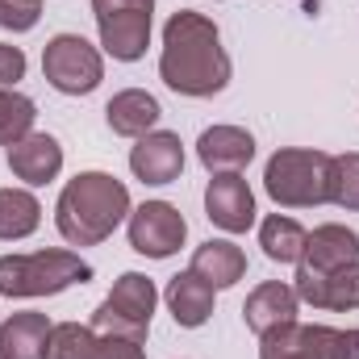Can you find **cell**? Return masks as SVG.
<instances>
[{"label":"cell","mask_w":359,"mask_h":359,"mask_svg":"<svg viewBox=\"0 0 359 359\" xmlns=\"http://www.w3.org/2000/svg\"><path fill=\"white\" fill-rule=\"evenodd\" d=\"M305 238H309L305 226L292 222V217H284V213H271L259 226V247H264V255H268L271 264H301Z\"/></svg>","instance_id":"obj_22"},{"label":"cell","mask_w":359,"mask_h":359,"mask_svg":"<svg viewBox=\"0 0 359 359\" xmlns=\"http://www.w3.org/2000/svg\"><path fill=\"white\" fill-rule=\"evenodd\" d=\"M130 217V188L109 172H80L63 184L55 205V226L72 247L104 243Z\"/></svg>","instance_id":"obj_2"},{"label":"cell","mask_w":359,"mask_h":359,"mask_svg":"<svg viewBox=\"0 0 359 359\" xmlns=\"http://www.w3.org/2000/svg\"><path fill=\"white\" fill-rule=\"evenodd\" d=\"M38 17H42V4L38 0H0V25L13 29V34L34 29Z\"/></svg>","instance_id":"obj_26"},{"label":"cell","mask_w":359,"mask_h":359,"mask_svg":"<svg viewBox=\"0 0 359 359\" xmlns=\"http://www.w3.org/2000/svg\"><path fill=\"white\" fill-rule=\"evenodd\" d=\"M259 359H326L322 326L288 322V326H280V330H268V334L259 339Z\"/></svg>","instance_id":"obj_20"},{"label":"cell","mask_w":359,"mask_h":359,"mask_svg":"<svg viewBox=\"0 0 359 359\" xmlns=\"http://www.w3.org/2000/svg\"><path fill=\"white\" fill-rule=\"evenodd\" d=\"M8 168H13V176L25 180L29 188H42V184H50L63 172V147H59L55 134H34L29 130L25 138H17L8 147Z\"/></svg>","instance_id":"obj_12"},{"label":"cell","mask_w":359,"mask_h":359,"mask_svg":"<svg viewBox=\"0 0 359 359\" xmlns=\"http://www.w3.org/2000/svg\"><path fill=\"white\" fill-rule=\"evenodd\" d=\"M96 359H147L142 343L134 339H113V334H96Z\"/></svg>","instance_id":"obj_28"},{"label":"cell","mask_w":359,"mask_h":359,"mask_svg":"<svg viewBox=\"0 0 359 359\" xmlns=\"http://www.w3.org/2000/svg\"><path fill=\"white\" fill-rule=\"evenodd\" d=\"M297 292L284 284V280H268V284H259L251 297H247V305H243V322H247V330H255L259 339L268 334V330H280V326H288V322H297Z\"/></svg>","instance_id":"obj_14"},{"label":"cell","mask_w":359,"mask_h":359,"mask_svg":"<svg viewBox=\"0 0 359 359\" xmlns=\"http://www.w3.org/2000/svg\"><path fill=\"white\" fill-rule=\"evenodd\" d=\"M46 334H50V318L38 309L25 313H8L0 322V355L4 359H42L46 355Z\"/></svg>","instance_id":"obj_19"},{"label":"cell","mask_w":359,"mask_h":359,"mask_svg":"<svg viewBox=\"0 0 359 359\" xmlns=\"http://www.w3.org/2000/svg\"><path fill=\"white\" fill-rule=\"evenodd\" d=\"M330 201L347 213H359V151L334 155L330 163Z\"/></svg>","instance_id":"obj_25"},{"label":"cell","mask_w":359,"mask_h":359,"mask_svg":"<svg viewBox=\"0 0 359 359\" xmlns=\"http://www.w3.org/2000/svg\"><path fill=\"white\" fill-rule=\"evenodd\" d=\"M292 292H297V301H305L313 309H334V313L359 309V264H347V268L334 271H313L297 264Z\"/></svg>","instance_id":"obj_9"},{"label":"cell","mask_w":359,"mask_h":359,"mask_svg":"<svg viewBox=\"0 0 359 359\" xmlns=\"http://www.w3.org/2000/svg\"><path fill=\"white\" fill-rule=\"evenodd\" d=\"M42 76L63 96H88L104 80V59L80 34H55L42 46Z\"/></svg>","instance_id":"obj_7"},{"label":"cell","mask_w":359,"mask_h":359,"mask_svg":"<svg viewBox=\"0 0 359 359\" xmlns=\"http://www.w3.org/2000/svg\"><path fill=\"white\" fill-rule=\"evenodd\" d=\"M38 4H42V0H38Z\"/></svg>","instance_id":"obj_30"},{"label":"cell","mask_w":359,"mask_h":359,"mask_svg":"<svg viewBox=\"0 0 359 359\" xmlns=\"http://www.w3.org/2000/svg\"><path fill=\"white\" fill-rule=\"evenodd\" d=\"M163 301H168L176 326H184V330H196V326H205V322L213 318V288H209L196 271H180V276H172Z\"/></svg>","instance_id":"obj_17"},{"label":"cell","mask_w":359,"mask_h":359,"mask_svg":"<svg viewBox=\"0 0 359 359\" xmlns=\"http://www.w3.org/2000/svg\"><path fill=\"white\" fill-rule=\"evenodd\" d=\"M92 280V264L76 251H34L0 259V297H55L72 284Z\"/></svg>","instance_id":"obj_4"},{"label":"cell","mask_w":359,"mask_h":359,"mask_svg":"<svg viewBox=\"0 0 359 359\" xmlns=\"http://www.w3.org/2000/svg\"><path fill=\"white\" fill-rule=\"evenodd\" d=\"M42 222V205L25 188H0V243L29 238Z\"/></svg>","instance_id":"obj_21"},{"label":"cell","mask_w":359,"mask_h":359,"mask_svg":"<svg viewBox=\"0 0 359 359\" xmlns=\"http://www.w3.org/2000/svg\"><path fill=\"white\" fill-rule=\"evenodd\" d=\"M205 217L226 234H247L255 226V192L243 180V172L213 176L205 188Z\"/></svg>","instance_id":"obj_10"},{"label":"cell","mask_w":359,"mask_h":359,"mask_svg":"<svg viewBox=\"0 0 359 359\" xmlns=\"http://www.w3.org/2000/svg\"><path fill=\"white\" fill-rule=\"evenodd\" d=\"M330 163H334V155H326V151L284 147L264 168V188H268V196L280 209L326 205L330 201Z\"/></svg>","instance_id":"obj_3"},{"label":"cell","mask_w":359,"mask_h":359,"mask_svg":"<svg viewBox=\"0 0 359 359\" xmlns=\"http://www.w3.org/2000/svg\"><path fill=\"white\" fill-rule=\"evenodd\" d=\"M155 305H159V288L151 276L142 271H126L113 292L96 305L92 313V330L96 334H113V339H134V343H147L151 334V318H155Z\"/></svg>","instance_id":"obj_5"},{"label":"cell","mask_w":359,"mask_h":359,"mask_svg":"<svg viewBox=\"0 0 359 359\" xmlns=\"http://www.w3.org/2000/svg\"><path fill=\"white\" fill-rule=\"evenodd\" d=\"M21 76H25V50L0 42V88H13Z\"/></svg>","instance_id":"obj_29"},{"label":"cell","mask_w":359,"mask_h":359,"mask_svg":"<svg viewBox=\"0 0 359 359\" xmlns=\"http://www.w3.org/2000/svg\"><path fill=\"white\" fill-rule=\"evenodd\" d=\"M196 155L213 176H230V172H243L255 159V138L238 126H209L196 138Z\"/></svg>","instance_id":"obj_13"},{"label":"cell","mask_w":359,"mask_h":359,"mask_svg":"<svg viewBox=\"0 0 359 359\" xmlns=\"http://www.w3.org/2000/svg\"><path fill=\"white\" fill-rule=\"evenodd\" d=\"M96 330L80 322H59L46 334V355L42 359H96Z\"/></svg>","instance_id":"obj_23"},{"label":"cell","mask_w":359,"mask_h":359,"mask_svg":"<svg viewBox=\"0 0 359 359\" xmlns=\"http://www.w3.org/2000/svg\"><path fill=\"white\" fill-rule=\"evenodd\" d=\"M159 117H163L159 100L142 88L117 92V96L104 104V121H109V130L121 134V138H142V134H151Z\"/></svg>","instance_id":"obj_16"},{"label":"cell","mask_w":359,"mask_h":359,"mask_svg":"<svg viewBox=\"0 0 359 359\" xmlns=\"http://www.w3.org/2000/svg\"><path fill=\"white\" fill-rule=\"evenodd\" d=\"M92 17L100 29V46L117 63H138L147 55L155 0H92Z\"/></svg>","instance_id":"obj_6"},{"label":"cell","mask_w":359,"mask_h":359,"mask_svg":"<svg viewBox=\"0 0 359 359\" xmlns=\"http://www.w3.org/2000/svg\"><path fill=\"white\" fill-rule=\"evenodd\" d=\"M130 172L142 184H172L184 172V142L172 130H151L130 151Z\"/></svg>","instance_id":"obj_11"},{"label":"cell","mask_w":359,"mask_h":359,"mask_svg":"<svg viewBox=\"0 0 359 359\" xmlns=\"http://www.w3.org/2000/svg\"><path fill=\"white\" fill-rule=\"evenodd\" d=\"M188 238V222L176 205L168 201H147L130 209V247L147 259H168L176 255Z\"/></svg>","instance_id":"obj_8"},{"label":"cell","mask_w":359,"mask_h":359,"mask_svg":"<svg viewBox=\"0 0 359 359\" xmlns=\"http://www.w3.org/2000/svg\"><path fill=\"white\" fill-rule=\"evenodd\" d=\"M322 347H326V359H359V330L322 326Z\"/></svg>","instance_id":"obj_27"},{"label":"cell","mask_w":359,"mask_h":359,"mask_svg":"<svg viewBox=\"0 0 359 359\" xmlns=\"http://www.w3.org/2000/svg\"><path fill=\"white\" fill-rule=\"evenodd\" d=\"M188 271H196L217 292V288H230V284H238L247 276V255H243V247H234L226 238H209V243H201L192 251V268Z\"/></svg>","instance_id":"obj_18"},{"label":"cell","mask_w":359,"mask_h":359,"mask_svg":"<svg viewBox=\"0 0 359 359\" xmlns=\"http://www.w3.org/2000/svg\"><path fill=\"white\" fill-rule=\"evenodd\" d=\"M34 117H38V104L29 96L0 88V147H13L17 138H25L34 130Z\"/></svg>","instance_id":"obj_24"},{"label":"cell","mask_w":359,"mask_h":359,"mask_svg":"<svg viewBox=\"0 0 359 359\" xmlns=\"http://www.w3.org/2000/svg\"><path fill=\"white\" fill-rule=\"evenodd\" d=\"M0 359H4V355H0Z\"/></svg>","instance_id":"obj_31"},{"label":"cell","mask_w":359,"mask_h":359,"mask_svg":"<svg viewBox=\"0 0 359 359\" xmlns=\"http://www.w3.org/2000/svg\"><path fill=\"white\" fill-rule=\"evenodd\" d=\"M159 76L180 96H217L230 84V55L222 46L217 25L205 13L180 8L168 17Z\"/></svg>","instance_id":"obj_1"},{"label":"cell","mask_w":359,"mask_h":359,"mask_svg":"<svg viewBox=\"0 0 359 359\" xmlns=\"http://www.w3.org/2000/svg\"><path fill=\"white\" fill-rule=\"evenodd\" d=\"M301 264L313 268V271H334V268H347V264H359V234L347 230V226H339V222L318 226L305 238Z\"/></svg>","instance_id":"obj_15"}]
</instances>
